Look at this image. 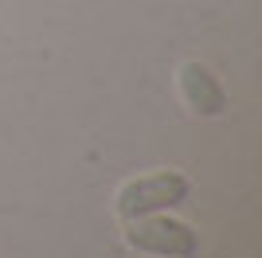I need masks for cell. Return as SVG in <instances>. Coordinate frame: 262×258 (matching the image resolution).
<instances>
[{
  "instance_id": "3957f363",
  "label": "cell",
  "mask_w": 262,
  "mask_h": 258,
  "mask_svg": "<svg viewBox=\"0 0 262 258\" xmlns=\"http://www.w3.org/2000/svg\"><path fill=\"white\" fill-rule=\"evenodd\" d=\"M176 82H180L184 102L196 110L200 118H219V114L227 110V90H223V82H219L204 63H184Z\"/></svg>"
},
{
  "instance_id": "6da1fadb",
  "label": "cell",
  "mask_w": 262,
  "mask_h": 258,
  "mask_svg": "<svg viewBox=\"0 0 262 258\" xmlns=\"http://www.w3.org/2000/svg\"><path fill=\"white\" fill-rule=\"evenodd\" d=\"M192 196V180L184 172H153V176H137L118 192V215L121 219H141L153 211H168V207L184 204Z\"/></svg>"
},
{
  "instance_id": "7a4b0ae2",
  "label": "cell",
  "mask_w": 262,
  "mask_h": 258,
  "mask_svg": "<svg viewBox=\"0 0 262 258\" xmlns=\"http://www.w3.org/2000/svg\"><path fill=\"white\" fill-rule=\"evenodd\" d=\"M129 247L145 250V254H161V258H196L200 254V235L184 219H172V215H141V219H129Z\"/></svg>"
}]
</instances>
